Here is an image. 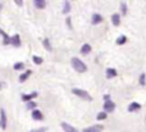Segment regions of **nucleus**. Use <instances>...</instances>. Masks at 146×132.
<instances>
[{"mask_svg":"<svg viewBox=\"0 0 146 132\" xmlns=\"http://www.w3.org/2000/svg\"><path fill=\"white\" fill-rule=\"evenodd\" d=\"M71 66L76 72H78V73H85V72L87 71V66H86L80 58H77V56H74V58L71 59Z\"/></svg>","mask_w":146,"mask_h":132,"instance_id":"obj_1","label":"nucleus"},{"mask_svg":"<svg viewBox=\"0 0 146 132\" xmlns=\"http://www.w3.org/2000/svg\"><path fill=\"white\" fill-rule=\"evenodd\" d=\"M72 92L74 95H77L78 98H81V99L83 100H88V101H91L92 100V98L90 96V94H88L87 91H85V90H81V89H73Z\"/></svg>","mask_w":146,"mask_h":132,"instance_id":"obj_2","label":"nucleus"},{"mask_svg":"<svg viewBox=\"0 0 146 132\" xmlns=\"http://www.w3.org/2000/svg\"><path fill=\"white\" fill-rule=\"evenodd\" d=\"M114 109H115V104H114L111 100H106V101L104 103V112H105L106 114L114 112Z\"/></svg>","mask_w":146,"mask_h":132,"instance_id":"obj_3","label":"nucleus"},{"mask_svg":"<svg viewBox=\"0 0 146 132\" xmlns=\"http://www.w3.org/2000/svg\"><path fill=\"white\" fill-rule=\"evenodd\" d=\"M0 127L3 130L7 128V114H5L4 109H0Z\"/></svg>","mask_w":146,"mask_h":132,"instance_id":"obj_4","label":"nucleus"},{"mask_svg":"<svg viewBox=\"0 0 146 132\" xmlns=\"http://www.w3.org/2000/svg\"><path fill=\"white\" fill-rule=\"evenodd\" d=\"M104 130V126L101 125H95V126H90V127H86L82 132H101Z\"/></svg>","mask_w":146,"mask_h":132,"instance_id":"obj_5","label":"nucleus"},{"mask_svg":"<svg viewBox=\"0 0 146 132\" xmlns=\"http://www.w3.org/2000/svg\"><path fill=\"white\" fill-rule=\"evenodd\" d=\"M104 21L103 15L99 14V13H94L92 14V18H91V23L92 25H99V23H101Z\"/></svg>","mask_w":146,"mask_h":132,"instance_id":"obj_6","label":"nucleus"},{"mask_svg":"<svg viewBox=\"0 0 146 132\" xmlns=\"http://www.w3.org/2000/svg\"><path fill=\"white\" fill-rule=\"evenodd\" d=\"M62 128H63V131L64 132H80L77 130V128H74L73 126H71V125H68L67 122H62Z\"/></svg>","mask_w":146,"mask_h":132,"instance_id":"obj_7","label":"nucleus"},{"mask_svg":"<svg viewBox=\"0 0 146 132\" xmlns=\"http://www.w3.org/2000/svg\"><path fill=\"white\" fill-rule=\"evenodd\" d=\"M10 45L15 46V48H19V46H21V37H19V35H17V33H15L13 37H10Z\"/></svg>","mask_w":146,"mask_h":132,"instance_id":"obj_8","label":"nucleus"},{"mask_svg":"<svg viewBox=\"0 0 146 132\" xmlns=\"http://www.w3.org/2000/svg\"><path fill=\"white\" fill-rule=\"evenodd\" d=\"M37 95H38V94H37L36 91L31 92V94H23V95H22V100H23V101H26V103H27V101H31V100H32L33 98H36Z\"/></svg>","mask_w":146,"mask_h":132,"instance_id":"obj_9","label":"nucleus"},{"mask_svg":"<svg viewBox=\"0 0 146 132\" xmlns=\"http://www.w3.org/2000/svg\"><path fill=\"white\" fill-rule=\"evenodd\" d=\"M31 115H32V119H35V121H42L44 119L42 113H41L40 110H37V109H33Z\"/></svg>","mask_w":146,"mask_h":132,"instance_id":"obj_10","label":"nucleus"},{"mask_svg":"<svg viewBox=\"0 0 146 132\" xmlns=\"http://www.w3.org/2000/svg\"><path fill=\"white\" fill-rule=\"evenodd\" d=\"M128 112L129 113H133V112H136V110H140L141 109V105L139 104V103H136V101H133V103H131V104L128 105Z\"/></svg>","mask_w":146,"mask_h":132,"instance_id":"obj_11","label":"nucleus"},{"mask_svg":"<svg viewBox=\"0 0 146 132\" xmlns=\"http://www.w3.org/2000/svg\"><path fill=\"white\" fill-rule=\"evenodd\" d=\"M91 50H92V49H91V45H90V44H83L80 51H81V54H83V55H87V54L91 53Z\"/></svg>","mask_w":146,"mask_h":132,"instance_id":"obj_12","label":"nucleus"},{"mask_svg":"<svg viewBox=\"0 0 146 132\" xmlns=\"http://www.w3.org/2000/svg\"><path fill=\"white\" fill-rule=\"evenodd\" d=\"M33 5L37 9H44L46 7V0H33Z\"/></svg>","mask_w":146,"mask_h":132,"instance_id":"obj_13","label":"nucleus"},{"mask_svg":"<svg viewBox=\"0 0 146 132\" xmlns=\"http://www.w3.org/2000/svg\"><path fill=\"white\" fill-rule=\"evenodd\" d=\"M111 23H113L114 26L121 25V15H119L118 13H114V14L111 15Z\"/></svg>","mask_w":146,"mask_h":132,"instance_id":"obj_14","label":"nucleus"},{"mask_svg":"<svg viewBox=\"0 0 146 132\" xmlns=\"http://www.w3.org/2000/svg\"><path fill=\"white\" fill-rule=\"evenodd\" d=\"M31 74H32V71H31V69H28V71H26L25 73H22L19 76V82H25L26 80L28 78V77L31 76Z\"/></svg>","mask_w":146,"mask_h":132,"instance_id":"obj_15","label":"nucleus"},{"mask_svg":"<svg viewBox=\"0 0 146 132\" xmlns=\"http://www.w3.org/2000/svg\"><path fill=\"white\" fill-rule=\"evenodd\" d=\"M117 71L114 68H108L106 69V78H114L117 76Z\"/></svg>","mask_w":146,"mask_h":132,"instance_id":"obj_16","label":"nucleus"},{"mask_svg":"<svg viewBox=\"0 0 146 132\" xmlns=\"http://www.w3.org/2000/svg\"><path fill=\"white\" fill-rule=\"evenodd\" d=\"M0 35L3 36V45H9V44H10V37H9V36H8L4 31H1V33H0Z\"/></svg>","mask_w":146,"mask_h":132,"instance_id":"obj_17","label":"nucleus"},{"mask_svg":"<svg viewBox=\"0 0 146 132\" xmlns=\"http://www.w3.org/2000/svg\"><path fill=\"white\" fill-rule=\"evenodd\" d=\"M62 12H63V14H68L69 12H71V3L69 1H64V5H63V10H62Z\"/></svg>","mask_w":146,"mask_h":132,"instance_id":"obj_18","label":"nucleus"},{"mask_svg":"<svg viewBox=\"0 0 146 132\" xmlns=\"http://www.w3.org/2000/svg\"><path fill=\"white\" fill-rule=\"evenodd\" d=\"M115 42H117V45H124V44L127 42V37L124 35H121L118 38H117Z\"/></svg>","mask_w":146,"mask_h":132,"instance_id":"obj_19","label":"nucleus"},{"mask_svg":"<svg viewBox=\"0 0 146 132\" xmlns=\"http://www.w3.org/2000/svg\"><path fill=\"white\" fill-rule=\"evenodd\" d=\"M42 44H44V48H45L48 51H51V50H53V48H51V45H50V41H49V38H44Z\"/></svg>","mask_w":146,"mask_h":132,"instance_id":"obj_20","label":"nucleus"},{"mask_svg":"<svg viewBox=\"0 0 146 132\" xmlns=\"http://www.w3.org/2000/svg\"><path fill=\"white\" fill-rule=\"evenodd\" d=\"M106 117H108V114H106L105 112H100V113H98V115H96V119L98 121H104Z\"/></svg>","mask_w":146,"mask_h":132,"instance_id":"obj_21","label":"nucleus"},{"mask_svg":"<svg viewBox=\"0 0 146 132\" xmlns=\"http://www.w3.org/2000/svg\"><path fill=\"white\" fill-rule=\"evenodd\" d=\"M32 60H33V63L35 64H42V62H44V59L42 58H40V56H37V55H33L32 56Z\"/></svg>","mask_w":146,"mask_h":132,"instance_id":"obj_22","label":"nucleus"},{"mask_svg":"<svg viewBox=\"0 0 146 132\" xmlns=\"http://www.w3.org/2000/svg\"><path fill=\"white\" fill-rule=\"evenodd\" d=\"M13 68L15 69V71H21V69H23L25 68V64L22 63V62H17V63L13 66Z\"/></svg>","mask_w":146,"mask_h":132,"instance_id":"obj_23","label":"nucleus"},{"mask_svg":"<svg viewBox=\"0 0 146 132\" xmlns=\"http://www.w3.org/2000/svg\"><path fill=\"white\" fill-rule=\"evenodd\" d=\"M139 82H140V85H141V86H145V85H146V74L145 73H141Z\"/></svg>","mask_w":146,"mask_h":132,"instance_id":"obj_24","label":"nucleus"},{"mask_svg":"<svg viewBox=\"0 0 146 132\" xmlns=\"http://www.w3.org/2000/svg\"><path fill=\"white\" fill-rule=\"evenodd\" d=\"M36 107H37V105H36V103H33V101H27L26 103V108H27V109H35Z\"/></svg>","mask_w":146,"mask_h":132,"instance_id":"obj_25","label":"nucleus"},{"mask_svg":"<svg viewBox=\"0 0 146 132\" xmlns=\"http://www.w3.org/2000/svg\"><path fill=\"white\" fill-rule=\"evenodd\" d=\"M121 10H122V14H127V4L126 3H122L121 4Z\"/></svg>","mask_w":146,"mask_h":132,"instance_id":"obj_26","label":"nucleus"},{"mask_svg":"<svg viewBox=\"0 0 146 132\" xmlns=\"http://www.w3.org/2000/svg\"><path fill=\"white\" fill-rule=\"evenodd\" d=\"M48 128L46 127H41V128H36V130H31L30 132H46Z\"/></svg>","mask_w":146,"mask_h":132,"instance_id":"obj_27","label":"nucleus"},{"mask_svg":"<svg viewBox=\"0 0 146 132\" xmlns=\"http://www.w3.org/2000/svg\"><path fill=\"white\" fill-rule=\"evenodd\" d=\"M14 1H15V4H17L18 7H22L23 5V0H14Z\"/></svg>","mask_w":146,"mask_h":132,"instance_id":"obj_28","label":"nucleus"},{"mask_svg":"<svg viewBox=\"0 0 146 132\" xmlns=\"http://www.w3.org/2000/svg\"><path fill=\"white\" fill-rule=\"evenodd\" d=\"M67 25H68V27H69V28L72 27V25H71V18H69V17L67 18Z\"/></svg>","mask_w":146,"mask_h":132,"instance_id":"obj_29","label":"nucleus"},{"mask_svg":"<svg viewBox=\"0 0 146 132\" xmlns=\"http://www.w3.org/2000/svg\"><path fill=\"white\" fill-rule=\"evenodd\" d=\"M104 100H110V96H109V95H104Z\"/></svg>","mask_w":146,"mask_h":132,"instance_id":"obj_30","label":"nucleus"},{"mask_svg":"<svg viewBox=\"0 0 146 132\" xmlns=\"http://www.w3.org/2000/svg\"><path fill=\"white\" fill-rule=\"evenodd\" d=\"M3 86H4V84H3V82H1V84H0V89H1Z\"/></svg>","mask_w":146,"mask_h":132,"instance_id":"obj_31","label":"nucleus"},{"mask_svg":"<svg viewBox=\"0 0 146 132\" xmlns=\"http://www.w3.org/2000/svg\"><path fill=\"white\" fill-rule=\"evenodd\" d=\"M1 8H3V4H0V10H1Z\"/></svg>","mask_w":146,"mask_h":132,"instance_id":"obj_32","label":"nucleus"},{"mask_svg":"<svg viewBox=\"0 0 146 132\" xmlns=\"http://www.w3.org/2000/svg\"><path fill=\"white\" fill-rule=\"evenodd\" d=\"M1 31H3V30H1V28H0V33H1Z\"/></svg>","mask_w":146,"mask_h":132,"instance_id":"obj_33","label":"nucleus"}]
</instances>
